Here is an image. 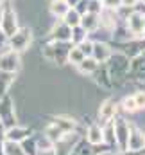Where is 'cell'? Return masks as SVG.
<instances>
[{"instance_id": "cell-1", "label": "cell", "mask_w": 145, "mask_h": 155, "mask_svg": "<svg viewBox=\"0 0 145 155\" xmlns=\"http://www.w3.org/2000/svg\"><path fill=\"white\" fill-rule=\"evenodd\" d=\"M102 137H100V132L97 130V128H91L90 130V141H93V143H97V141H100Z\"/></svg>"}]
</instances>
